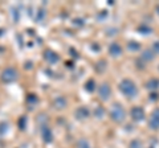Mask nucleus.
<instances>
[{
	"label": "nucleus",
	"mask_w": 159,
	"mask_h": 148,
	"mask_svg": "<svg viewBox=\"0 0 159 148\" xmlns=\"http://www.w3.org/2000/svg\"><path fill=\"white\" fill-rule=\"evenodd\" d=\"M98 93H100V96L104 99V101H106V99H109V96L111 94V90H110V86L107 85V83H104V85H101L100 90H98Z\"/></svg>",
	"instance_id": "20e7f679"
},
{
	"label": "nucleus",
	"mask_w": 159,
	"mask_h": 148,
	"mask_svg": "<svg viewBox=\"0 0 159 148\" xmlns=\"http://www.w3.org/2000/svg\"><path fill=\"white\" fill-rule=\"evenodd\" d=\"M55 106L57 108H64L66 106V101L62 98V96H58V98H56V101H55Z\"/></svg>",
	"instance_id": "9b49d317"
},
{
	"label": "nucleus",
	"mask_w": 159,
	"mask_h": 148,
	"mask_svg": "<svg viewBox=\"0 0 159 148\" xmlns=\"http://www.w3.org/2000/svg\"><path fill=\"white\" fill-rule=\"evenodd\" d=\"M109 52H110L111 56L117 57V56H119V54L122 53V48H121V45H119V44L113 43V44L110 45V48H109Z\"/></svg>",
	"instance_id": "0eeeda50"
},
{
	"label": "nucleus",
	"mask_w": 159,
	"mask_h": 148,
	"mask_svg": "<svg viewBox=\"0 0 159 148\" xmlns=\"http://www.w3.org/2000/svg\"><path fill=\"white\" fill-rule=\"evenodd\" d=\"M158 11H159V7H158Z\"/></svg>",
	"instance_id": "412c9836"
},
{
	"label": "nucleus",
	"mask_w": 159,
	"mask_h": 148,
	"mask_svg": "<svg viewBox=\"0 0 159 148\" xmlns=\"http://www.w3.org/2000/svg\"><path fill=\"white\" fill-rule=\"evenodd\" d=\"M16 78H17V72L15 69H12V67H8V69H5L3 72V81L14 82Z\"/></svg>",
	"instance_id": "7ed1b4c3"
},
{
	"label": "nucleus",
	"mask_w": 159,
	"mask_h": 148,
	"mask_svg": "<svg viewBox=\"0 0 159 148\" xmlns=\"http://www.w3.org/2000/svg\"><path fill=\"white\" fill-rule=\"evenodd\" d=\"M41 134H43V139H44V141H46V143L52 141L53 136H52V131H50L49 127H43V131H41Z\"/></svg>",
	"instance_id": "6e6552de"
},
{
	"label": "nucleus",
	"mask_w": 159,
	"mask_h": 148,
	"mask_svg": "<svg viewBox=\"0 0 159 148\" xmlns=\"http://www.w3.org/2000/svg\"><path fill=\"white\" fill-rule=\"evenodd\" d=\"M119 89H121V91L126 96H129V98H134L136 95V93H138V89H136L135 83L133 81H130V79H123L119 85Z\"/></svg>",
	"instance_id": "f257e3e1"
},
{
	"label": "nucleus",
	"mask_w": 159,
	"mask_h": 148,
	"mask_svg": "<svg viewBox=\"0 0 159 148\" xmlns=\"http://www.w3.org/2000/svg\"><path fill=\"white\" fill-rule=\"evenodd\" d=\"M45 60L50 64H55V62L58 61V56H57L55 52H52V50H46L45 52Z\"/></svg>",
	"instance_id": "1a4fd4ad"
},
{
	"label": "nucleus",
	"mask_w": 159,
	"mask_h": 148,
	"mask_svg": "<svg viewBox=\"0 0 159 148\" xmlns=\"http://www.w3.org/2000/svg\"><path fill=\"white\" fill-rule=\"evenodd\" d=\"M78 148H90V144L88 143V140L82 139V140H80V143H78Z\"/></svg>",
	"instance_id": "2eb2a0df"
},
{
	"label": "nucleus",
	"mask_w": 159,
	"mask_h": 148,
	"mask_svg": "<svg viewBox=\"0 0 159 148\" xmlns=\"http://www.w3.org/2000/svg\"><path fill=\"white\" fill-rule=\"evenodd\" d=\"M104 114H105V111H104V108H102V107H97V108H95V111H94L95 118L101 119V118L104 117Z\"/></svg>",
	"instance_id": "f8f14e48"
},
{
	"label": "nucleus",
	"mask_w": 159,
	"mask_h": 148,
	"mask_svg": "<svg viewBox=\"0 0 159 148\" xmlns=\"http://www.w3.org/2000/svg\"><path fill=\"white\" fill-rule=\"evenodd\" d=\"M150 127L152 130H157L159 128V110H155L151 115V119H150Z\"/></svg>",
	"instance_id": "423d86ee"
},
{
	"label": "nucleus",
	"mask_w": 159,
	"mask_h": 148,
	"mask_svg": "<svg viewBox=\"0 0 159 148\" xmlns=\"http://www.w3.org/2000/svg\"><path fill=\"white\" fill-rule=\"evenodd\" d=\"M76 117L78 119H85L89 117V110L86 107H80L77 111H76Z\"/></svg>",
	"instance_id": "9d476101"
},
{
	"label": "nucleus",
	"mask_w": 159,
	"mask_h": 148,
	"mask_svg": "<svg viewBox=\"0 0 159 148\" xmlns=\"http://www.w3.org/2000/svg\"><path fill=\"white\" fill-rule=\"evenodd\" d=\"M143 58L145 60H152V57H154V53H151L150 50H145V52H143Z\"/></svg>",
	"instance_id": "4468645a"
},
{
	"label": "nucleus",
	"mask_w": 159,
	"mask_h": 148,
	"mask_svg": "<svg viewBox=\"0 0 159 148\" xmlns=\"http://www.w3.org/2000/svg\"><path fill=\"white\" fill-rule=\"evenodd\" d=\"M86 90L88 91H93L94 90V81L93 79H90V81L86 82Z\"/></svg>",
	"instance_id": "dca6fc26"
},
{
	"label": "nucleus",
	"mask_w": 159,
	"mask_h": 148,
	"mask_svg": "<svg viewBox=\"0 0 159 148\" xmlns=\"http://www.w3.org/2000/svg\"><path fill=\"white\" fill-rule=\"evenodd\" d=\"M130 147H131V148H141V141H139V140H134Z\"/></svg>",
	"instance_id": "f3484780"
},
{
	"label": "nucleus",
	"mask_w": 159,
	"mask_h": 148,
	"mask_svg": "<svg viewBox=\"0 0 159 148\" xmlns=\"http://www.w3.org/2000/svg\"><path fill=\"white\" fill-rule=\"evenodd\" d=\"M39 12H40V13H39V17H37L36 20H41V19L45 16V12H44V9H39Z\"/></svg>",
	"instance_id": "6ab92c4d"
},
{
	"label": "nucleus",
	"mask_w": 159,
	"mask_h": 148,
	"mask_svg": "<svg viewBox=\"0 0 159 148\" xmlns=\"http://www.w3.org/2000/svg\"><path fill=\"white\" fill-rule=\"evenodd\" d=\"M131 117H133L134 120L139 122V120H142V119L145 118V111H143L141 107H134L131 110Z\"/></svg>",
	"instance_id": "39448f33"
},
{
	"label": "nucleus",
	"mask_w": 159,
	"mask_h": 148,
	"mask_svg": "<svg viewBox=\"0 0 159 148\" xmlns=\"http://www.w3.org/2000/svg\"><path fill=\"white\" fill-rule=\"evenodd\" d=\"M158 85H159V82L157 81V79H151V81L147 83V87L148 89H157Z\"/></svg>",
	"instance_id": "ddd939ff"
},
{
	"label": "nucleus",
	"mask_w": 159,
	"mask_h": 148,
	"mask_svg": "<svg viewBox=\"0 0 159 148\" xmlns=\"http://www.w3.org/2000/svg\"><path fill=\"white\" fill-rule=\"evenodd\" d=\"M110 117L114 122H118V123L123 122V119H125V110H123V107L119 103H116L110 111Z\"/></svg>",
	"instance_id": "f03ea898"
},
{
	"label": "nucleus",
	"mask_w": 159,
	"mask_h": 148,
	"mask_svg": "<svg viewBox=\"0 0 159 148\" xmlns=\"http://www.w3.org/2000/svg\"><path fill=\"white\" fill-rule=\"evenodd\" d=\"M152 52H154V53H157V54H159V41H158V43H155L154 45H152Z\"/></svg>",
	"instance_id": "a211bd4d"
},
{
	"label": "nucleus",
	"mask_w": 159,
	"mask_h": 148,
	"mask_svg": "<svg viewBox=\"0 0 159 148\" xmlns=\"http://www.w3.org/2000/svg\"><path fill=\"white\" fill-rule=\"evenodd\" d=\"M138 48L139 46L136 45V43H130V49H134L135 50V49H138Z\"/></svg>",
	"instance_id": "aec40b11"
}]
</instances>
